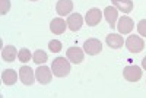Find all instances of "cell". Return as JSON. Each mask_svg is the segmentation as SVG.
I'll list each match as a JSON object with an SVG mask.
<instances>
[{"instance_id":"1","label":"cell","mask_w":146,"mask_h":98,"mask_svg":"<svg viewBox=\"0 0 146 98\" xmlns=\"http://www.w3.org/2000/svg\"><path fill=\"white\" fill-rule=\"evenodd\" d=\"M51 70H53V75L57 78H64L69 75L70 72V63H69V59L66 60L64 57H57L53 60V65H51Z\"/></svg>"},{"instance_id":"2","label":"cell","mask_w":146,"mask_h":98,"mask_svg":"<svg viewBox=\"0 0 146 98\" xmlns=\"http://www.w3.org/2000/svg\"><path fill=\"white\" fill-rule=\"evenodd\" d=\"M126 47L130 53H140L145 48V41L137 35H130L126 40Z\"/></svg>"},{"instance_id":"3","label":"cell","mask_w":146,"mask_h":98,"mask_svg":"<svg viewBox=\"0 0 146 98\" xmlns=\"http://www.w3.org/2000/svg\"><path fill=\"white\" fill-rule=\"evenodd\" d=\"M83 50H85V53L89 54V56H95V54L101 53V50H102V44H101L100 40H96V38H89V40L85 41V44H83Z\"/></svg>"},{"instance_id":"4","label":"cell","mask_w":146,"mask_h":98,"mask_svg":"<svg viewBox=\"0 0 146 98\" xmlns=\"http://www.w3.org/2000/svg\"><path fill=\"white\" fill-rule=\"evenodd\" d=\"M124 79L129 82H137L142 78V69L139 66H126L123 70Z\"/></svg>"},{"instance_id":"5","label":"cell","mask_w":146,"mask_h":98,"mask_svg":"<svg viewBox=\"0 0 146 98\" xmlns=\"http://www.w3.org/2000/svg\"><path fill=\"white\" fill-rule=\"evenodd\" d=\"M35 78L40 83L45 85V83H50L51 79H53V73H51V69H48L47 66H40L38 69L35 70Z\"/></svg>"},{"instance_id":"6","label":"cell","mask_w":146,"mask_h":98,"mask_svg":"<svg viewBox=\"0 0 146 98\" xmlns=\"http://www.w3.org/2000/svg\"><path fill=\"white\" fill-rule=\"evenodd\" d=\"M101 19H102V12L100 9H96V7H92L91 10H88L86 16H85V21H86V23L89 27L98 25V23L101 22Z\"/></svg>"},{"instance_id":"7","label":"cell","mask_w":146,"mask_h":98,"mask_svg":"<svg viewBox=\"0 0 146 98\" xmlns=\"http://www.w3.org/2000/svg\"><path fill=\"white\" fill-rule=\"evenodd\" d=\"M19 79L22 81L23 85H32L34 83V79H35V75H34V70L29 67V66H22L19 69Z\"/></svg>"},{"instance_id":"8","label":"cell","mask_w":146,"mask_h":98,"mask_svg":"<svg viewBox=\"0 0 146 98\" xmlns=\"http://www.w3.org/2000/svg\"><path fill=\"white\" fill-rule=\"evenodd\" d=\"M66 56H67V59L70 60L72 63L79 65V63L83 62V56H85V54H83L82 48H79V47H70V48H67Z\"/></svg>"},{"instance_id":"9","label":"cell","mask_w":146,"mask_h":98,"mask_svg":"<svg viewBox=\"0 0 146 98\" xmlns=\"http://www.w3.org/2000/svg\"><path fill=\"white\" fill-rule=\"evenodd\" d=\"M66 28H67V22H64V19L62 18H54L50 23V29L56 35H62L66 31Z\"/></svg>"},{"instance_id":"10","label":"cell","mask_w":146,"mask_h":98,"mask_svg":"<svg viewBox=\"0 0 146 98\" xmlns=\"http://www.w3.org/2000/svg\"><path fill=\"white\" fill-rule=\"evenodd\" d=\"M82 23H83V19H82V16H80L79 13H72V15H69V18H67V28L72 29L73 32L79 31V29L82 28Z\"/></svg>"},{"instance_id":"11","label":"cell","mask_w":146,"mask_h":98,"mask_svg":"<svg viewBox=\"0 0 146 98\" xmlns=\"http://www.w3.org/2000/svg\"><path fill=\"white\" fill-rule=\"evenodd\" d=\"M133 27H135V23H133L131 18H129V16H123V18H120V21H118L117 29H118L120 34H129V32H131Z\"/></svg>"},{"instance_id":"12","label":"cell","mask_w":146,"mask_h":98,"mask_svg":"<svg viewBox=\"0 0 146 98\" xmlns=\"http://www.w3.org/2000/svg\"><path fill=\"white\" fill-rule=\"evenodd\" d=\"M73 9V2L72 0H58L57 2V6H56V10L60 16H67Z\"/></svg>"},{"instance_id":"13","label":"cell","mask_w":146,"mask_h":98,"mask_svg":"<svg viewBox=\"0 0 146 98\" xmlns=\"http://www.w3.org/2000/svg\"><path fill=\"white\" fill-rule=\"evenodd\" d=\"M104 16H105L107 22L110 23V27H111V28L117 27L115 22H117V18H118V12H117V7H115V6H108V7H105Z\"/></svg>"},{"instance_id":"14","label":"cell","mask_w":146,"mask_h":98,"mask_svg":"<svg viewBox=\"0 0 146 98\" xmlns=\"http://www.w3.org/2000/svg\"><path fill=\"white\" fill-rule=\"evenodd\" d=\"M107 44L111 47V48H121L124 44V40H123V37L118 35V34H110L107 35V38H105Z\"/></svg>"},{"instance_id":"15","label":"cell","mask_w":146,"mask_h":98,"mask_svg":"<svg viewBox=\"0 0 146 98\" xmlns=\"http://www.w3.org/2000/svg\"><path fill=\"white\" fill-rule=\"evenodd\" d=\"M18 50L13 47V45H6L3 50H2V59L5 60V62H13V60L16 59V56H18Z\"/></svg>"},{"instance_id":"16","label":"cell","mask_w":146,"mask_h":98,"mask_svg":"<svg viewBox=\"0 0 146 98\" xmlns=\"http://www.w3.org/2000/svg\"><path fill=\"white\" fill-rule=\"evenodd\" d=\"M2 81L5 85H13L18 81V73L13 69H6L2 73Z\"/></svg>"},{"instance_id":"17","label":"cell","mask_w":146,"mask_h":98,"mask_svg":"<svg viewBox=\"0 0 146 98\" xmlns=\"http://www.w3.org/2000/svg\"><path fill=\"white\" fill-rule=\"evenodd\" d=\"M113 5L117 7V10H121L123 13H130L133 10V2L130 0H113Z\"/></svg>"},{"instance_id":"18","label":"cell","mask_w":146,"mask_h":98,"mask_svg":"<svg viewBox=\"0 0 146 98\" xmlns=\"http://www.w3.org/2000/svg\"><path fill=\"white\" fill-rule=\"evenodd\" d=\"M32 60H34L36 65H42V63H45L47 60H48V56H47V53L42 51V50H36V51L32 54Z\"/></svg>"},{"instance_id":"19","label":"cell","mask_w":146,"mask_h":98,"mask_svg":"<svg viewBox=\"0 0 146 98\" xmlns=\"http://www.w3.org/2000/svg\"><path fill=\"white\" fill-rule=\"evenodd\" d=\"M31 57H32V54H31V51L28 50V48H21L19 53H18V59H19V62H22V63L29 62Z\"/></svg>"},{"instance_id":"20","label":"cell","mask_w":146,"mask_h":98,"mask_svg":"<svg viewBox=\"0 0 146 98\" xmlns=\"http://www.w3.org/2000/svg\"><path fill=\"white\" fill-rule=\"evenodd\" d=\"M48 48H50L53 53H58L60 50H62V43L57 41V40H51L50 43H48Z\"/></svg>"},{"instance_id":"21","label":"cell","mask_w":146,"mask_h":98,"mask_svg":"<svg viewBox=\"0 0 146 98\" xmlns=\"http://www.w3.org/2000/svg\"><path fill=\"white\" fill-rule=\"evenodd\" d=\"M10 9V0H0V15H6Z\"/></svg>"},{"instance_id":"22","label":"cell","mask_w":146,"mask_h":98,"mask_svg":"<svg viewBox=\"0 0 146 98\" xmlns=\"http://www.w3.org/2000/svg\"><path fill=\"white\" fill-rule=\"evenodd\" d=\"M137 31L142 37H146V19H142L139 23H137Z\"/></svg>"},{"instance_id":"23","label":"cell","mask_w":146,"mask_h":98,"mask_svg":"<svg viewBox=\"0 0 146 98\" xmlns=\"http://www.w3.org/2000/svg\"><path fill=\"white\" fill-rule=\"evenodd\" d=\"M142 66H143V69H146V57L142 60Z\"/></svg>"},{"instance_id":"24","label":"cell","mask_w":146,"mask_h":98,"mask_svg":"<svg viewBox=\"0 0 146 98\" xmlns=\"http://www.w3.org/2000/svg\"><path fill=\"white\" fill-rule=\"evenodd\" d=\"M31 2H36V0H31Z\"/></svg>"}]
</instances>
